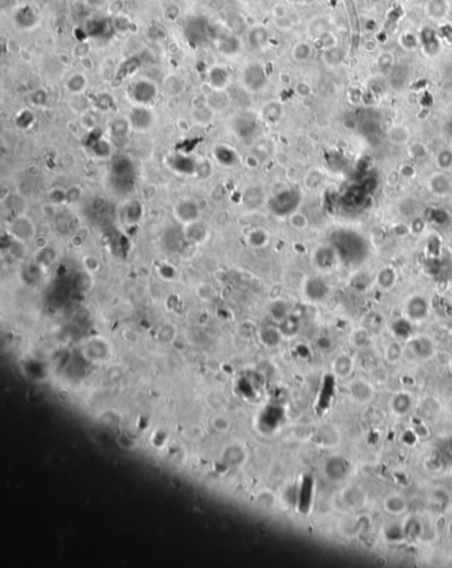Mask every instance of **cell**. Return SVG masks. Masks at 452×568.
<instances>
[{
    "label": "cell",
    "instance_id": "cell-1",
    "mask_svg": "<svg viewBox=\"0 0 452 568\" xmlns=\"http://www.w3.org/2000/svg\"><path fill=\"white\" fill-rule=\"evenodd\" d=\"M136 175V165L128 155H117L110 166V178L113 187L128 192L133 187V179Z\"/></svg>",
    "mask_w": 452,
    "mask_h": 568
},
{
    "label": "cell",
    "instance_id": "cell-2",
    "mask_svg": "<svg viewBox=\"0 0 452 568\" xmlns=\"http://www.w3.org/2000/svg\"><path fill=\"white\" fill-rule=\"evenodd\" d=\"M301 203V192L300 190L289 187L279 191L274 194L269 200H268V207L271 209L273 215L284 218L289 216L291 213L296 212L298 205Z\"/></svg>",
    "mask_w": 452,
    "mask_h": 568
},
{
    "label": "cell",
    "instance_id": "cell-3",
    "mask_svg": "<svg viewBox=\"0 0 452 568\" xmlns=\"http://www.w3.org/2000/svg\"><path fill=\"white\" fill-rule=\"evenodd\" d=\"M243 84L245 89L249 92H261L268 84V76L264 66L259 63L248 64L243 70Z\"/></svg>",
    "mask_w": 452,
    "mask_h": 568
},
{
    "label": "cell",
    "instance_id": "cell-4",
    "mask_svg": "<svg viewBox=\"0 0 452 568\" xmlns=\"http://www.w3.org/2000/svg\"><path fill=\"white\" fill-rule=\"evenodd\" d=\"M418 36H419V49L422 50L424 56L434 59L442 52L443 40L439 32L434 30L433 26H423L418 33Z\"/></svg>",
    "mask_w": 452,
    "mask_h": 568
},
{
    "label": "cell",
    "instance_id": "cell-5",
    "mask_svg": "<svg viewBox=\"0 0 452 568\" xmlns=\"http://www.w3.org/2000/svg\"><path fill=\"white\" fill-rule=\"evenodd\" d=\"M343 7L346 11V19L349 23L350 32V52L358 49L361 45V37H362V24H361L360 16L357 12V7L354 0H343Z\"/></svg>",
    "mask_w": 452,
    "mask_h": 568
},
{
    "label": "cell",
    "instance_id": "cell-6",
    "mask_svg": "<svg viewBox=\"0 0 452 568\" xmlns=\"http://www.w3.org/2000/svg\"><path fill=\"white\" fill-rule=\"evenodd\" d=\"M130 96L137 105L147 106L158 96V88L150 79H138L130 88Z\"/></svg>",
    "mask_w": 452,
    "mask_h": 568
},
{
    "label": "cell",
    "instance_id": "cell-7",
    "mask_svg": "<svg viewBox=\"0 0 452 568\" xmlns=\"http://www.w3.org/2000/svg\"><path fill=\"white\" fill-rule=\"evenodd\" d=\"M185 36L190 44L200 45L210 37V25L202 17H192L185 26Z\"/></svg>",
    "mask_w": 452,
    "mask_h": 568
},
{
    "label": "cell",
    "instance_id": "cell-8",
    "mask_svg": "<svg viewBox=\"0 0 452 568\" xmlns=\"http://www.w3.org/2000/svg\"><path fill=\"white\" fill-rule=\"evenodd\" d=\"M166 165L168 169L183 176L196 175L198 170V162L185 154H172L166 159Z\"/></svg>",
    "mask_w": 452,
    "mask_h": 568
},
{
    "label": "cell",
    "instance_id": "cell-9",
    "mask_svg": "<svg viewBox=\"0 0 452 568\" xmlns=\"http://www.w3.org/2000/svg\"><path fill=\"white\" fill-rule=\"evenodd\" d=\"M174 216L179 223L187 225L199 220L200 208L191 199H182L174 207Z\"/></svg>",
    "mask_w": 452,
    "mask_h": 568
},
{
    "label": "cell",
    "instance_id": "cell-10",
    "mask_svg": "<svg viewBox=\"0 0 452 568\" xmlns=\"http://www.w3.org/2000/svg\"><path fill=\"white\" fill-rule=\"evenodd\" d=\"M128 119H129L132 129L137 130V131H146L154 123V116H153L152 110L147 106L143 105H137L136 107H133L130 110Z\"/></svg>",
    "mask_w": 452,
    "mask_h": 568
},
{
    "label": "cell",
    "instance_id": "cell-11",
    "mask_svg": "<svg viewBox=\"0 0 452 568\" xmlns=\"http://www.w3.org/2000/svg\"><path fill=\"white\" fill-rule=\"evenodd\" d=\"M451 3L448 0H427L424 4V13L427 19L434 23H444L451 12Z\"/></svg>",
    "mask_w": 452,
    "mask_h": 568
},
{
    "label": "cell",
    "instance_id": "cell-12",
    "mask_svg": "<svg viewBox=\"0 0 452 568\" xmlns=\"http://www.w3.org/2000/svg\"><path fill=\"white\" fill-rule=\"evenodd\" d=\"M85 36L96 37V39H105L116 32L113 21L108 19H92L86 21V25L84 28Z\"/></svg>",
    "mask_w": 452,
    "mask_h": 568
},
{
    "label": "cell",
    "instance_id": "cell-13",
    "mask_svg": "<svg viewBox=\"0 0 452 568\" xmlns=\"http://www.w3.org/2000/svg\"><path fill=\"white\" fill-rule=\"evenodd\" d=\"M232 127H234L236 136L245 139L252 137L256 132L258 122H256V118L251 116L249 113H243L232 121Z\"/></svg>",
    "mask_w": 452,
    "mask_h": 568
},
{
    "label": "cell",
    "instance_id": "cell-14",
    "mask_svg": "<svg viewBox=\"0 0 452 568\" xmlns=\"http://www.w3.org/2000/svg\"><path fill=\"white\" fill-rule=\"evenodd\" d=\"M10 233L17 241H27L35 233V225L26 216H19L10 224Z\"/></svg>",
    "mask_w": 452,
    "mask_h": 568
},
{
    "label": "cell",
    "instance_id": "cell-15",
    "mask_svg": "<svg viewBox=\"0 0 452 568\" xmlns=\"http://www.w3.org/2000/svg\"><path fill=\"white\" fill-rule=\"evenodd\" d=\"M427 185H429L430 192H431L433 195L440 196V198H444V196L449 195L452 191L451 179H449L444 172H436V174H434V175L429 179Z\"/></svg>",
    "mask_w": 452,
    "mask_h": 568
},
{
    "label": "cell",
    "instance_id": "cell-16",
    "mask_svg": "<svg viewBox=\"0 0 452 568\" xmlns=\"http://www.w3.org/2000/svg\"><path fill=\"white\" fill-rule=\"evenodd\" d=\"M334 30V24L332 19L328 16H316L310 20L308 24V33L313 40L320 39L325 33Z\"/></svg>",
    "mask_w": 452,
    "mask_h": 568
},
{
    "label": "cell",
    "instance_id": "cell-17",
    "mask_svg": "<svg viewBox=\"0 0 452 568\" xmlns=\"http://www.w3.org/2000/svg\"><path fill=\"white\" fill-rule=\"evenodd\" d=\"M183 233H185L186 241L191 242V244H203L208 238V228L199 220L186 225Z\"/></svg>",
    "mask_w": 452,
    "mask_h": 568
},
{
    "label": "cell",
    "instance_id": "cell-18",
    "mask_svg": "<svg viewBox=\"0 0 452 568\" xmlns=\"http://www.w3.org/2000/svg\"><path fill=\"white\" fill-rule=\"evenodd\" d=\"M13 20H15V24L19 26L20 30H31L37 24L39 16H37V13L35 12L32 7L24 6L16 11Z\"/></svg>",
    "mask_w": 452,
    "mask_h": 568
},
{
    "label": "cell",
    "instance_id": "cell-19",
    "mask_svg": "<svg viewBox=\"0 0 452 568\" xmlns=\"http://www.w3.org/2000/svg\"><path fill=\"white\" fill-rule=\"evenodd\" d=\"M386 137L389 139V142L393 143V145L407 146L410 143V139H411V131L406 125L395 123V125L390 126L389 130L386 131Z\"/></svg>",
    "mask_w": 452,
    "mask_h": 568
},
{
    "label": "cell",
    "instance_id": "cell-20",
    "mask_svg": "<svg viewBox=\"0 0 452 568\" xmlns=\"http://www.w3.org/2000/svg\"><path fill=\"white\" fill-rule=\"evenodd\" d=\"M208 83L214 90H224L230 84V73L220 65L212 66L208 70Z\"/></svg>",
    "mask_w": 452,
    "mask_h": 568
},
{
    "label": "cell",
    "instance_id": "cell-21",
    "mask_svg": "<svg viewBox=\"0 0 452 568\" xmlns=\"http://www.w3.org/2000/svg\"><path fill=\"white\" fill-rule=\"evenodd\" d=\"M406 311L409 318H411V319H423V318L427 317V313H429V302L423 297L416 295L407 302Z\"/></svg>",
    "mask_w": 452,
    "mask_h": 568
},
{
    "label": "cell",
    "instance_id": "cell-22",
    "mask_svg": "<svg viewBox=\"0 0 452 568\" xmlns=\"http://www.w3.org/2000/svg\"><path fill=\"white\" fill-rule=\"evenodd\" d=\"M214 158L223 167H232V166L238 165L239 162V156L236 151L225 145L215 146Z\"/></svg>",
    "mask_w": 452,
    "mask_h": 568
},
{
    "label": "cell",
    "instance_id": "cell-23",
    "mask_svg": "<svg viewBox=\"0 0 452 568\" xmlns=\"http://www.w3.org/2000/svg\"><path fill=\"white\" fill-rule=\"evenodd\" d=\"M241 203L247 209H256L264 203V194L260 187H248L243 192Z\"/></svg>",
    "mask_w": 452,
    "mask_h": 568
},
{
    "label": "cell",
    "instance_id": "cell-24",
    "mask_svg": "<svg viewBox=\"0 0 452 568\" xmlns=\"http://www.w3.org/2000/svg\"><path fill=\"white\" fill-rule=\"evenodd\" d=\"M218 49L224 56H235L240 50V41L238 37L231 35H221L218 40Z\"/></svg>",
    "mask_w": 452,
    "mask_h": 568
},
{
    "label": "cell",
    "instance_id": "cell-25",
    "mask_svg": "<svg viewBox=\"0 0 452 568\" xmlns=\"http://www.w3.org/2000/svg\"><path fill=\"white\" fill-rule=\"evenodd\" d=\"M336 249L332 247H320L314 253V261L321 269L332 268L336 264Z\"/></svg>",
    "mask_w": 452,
    "mask_h": 568
},
{
    "label": "cell",
    "instance_id": "cell-26",
    "mask_svg": "<svg viewBox=\"0 0 452 568\" xmlns=\"http://www.w3.org/2000/svg\"><path fill=\"white\" fill-rule=\"evenodd\" d=\"M283 105L276 101H269L268 103H265L261 107V117L264 119L265 122L268 123H276L279 122L283 117Z\"/></svg>",
    "mask_w": 452,
    "mask_h": 568
},
{
    "label": "cell",
    "instance_id": "cell-27",
    "mask_svg": "<svg viewBox=\"0 0 452 568\" xmlns=\"http://www.w3.org/2000/svg\"><path fill=\"white\" fill-rule=\"evenodd\" d=\"M328 294L327 284L321 278H310L307 284V295L312 300H322Z\"/></svg>",
    "mask_w": 452,
    "mask_h": 568
},
{
    "label": "cell",
    "instance_id": "cell-28",
    "mask_svg": "<svg viewBox=\"0 0 452 568\" xmlns=\"http://www.w3.org/2000/svg\"><path fill=\"white\" fill-rule=\"evenodd\" d=\"M376 68L380 69L381 73L386 74V73H391V70L394 69L395 64V56L393 52L390 50H382L376 55L375 59Z\"/></svg>",
    "mask_w": 452,
    "mask_h": 568
},
{
    "label": "cell",
    "instance_id": "cell-29",
    "mask_svg": "<svg viewBox=\"0 0 452 568\" xmlns=\"http://www.w3.org/2000/svg\"><path fill=\"white\" fill-rule=\"evenodd\" d=\"M398 44L402 49L407 52H414V50L419 49V36L413 31H405L398 37Z\"/></svg>",
    "mask_w": 452,
    "mask_h": 568
},
{
    "label": "cell",
    "instance_id": "cell-30",
    "mask_svg": "<svg viewBox=\"0 0 452 568\" xmlns=\"http://www.w3.org/2000/svg\"><path fill=\"white\" fill-rule=\"evenodd\" d=\"M345 59V50L340 45L330 48V49L322 50V61L328 66L340 65Z\"/></svg>",
    "mask_w": 452,
    "mask_h": 568
},
{
    "label": "cell",
    "instance_id": "cell-31",
    "mask_svg": "<svg viewBox=\"0 0 452 568\" xmlns=\"http://www.w3.org/2000/svg\"><path fill=\"white\" fill-rule=\"evenodd\" d=\"M312 55H313V46L307 41H298L294 44L293 49H292V57L297 63H305L312 57Z\"/></svg>",
    "mask_w": 452,
    "mask_h": 568
},
{
    "label": "cell",
    "instance_id": "cell-32",
    "mask_svg": "<svg viewBox=\"0 0 452 568\" xmlns=\"http://www.w3.org/2000/svg\"><path fill=\"white\" fill-rule=\"evenodd\" d=\"M88 86V78L81 73H74L66 81V89L72 94H80L86 89Z\"/></svg>",
    "mask_w": 452,
    "mask_h": 568
},
{
    "label": "cell",
    "instance_id": "cell-33",
    "mask_svg": "<svg viewBox=\"0 0 452 568\" xmlns=\"http://www.w3.org/2000/svg\"><path fill=\"white\" fill-rule=\"evenodd\" d=\"M269 241V235L268 232L261 228L252 229L247 236V242L251 245L252 248H263L264 245Z\"/></svg>",
    "mask_w": 452,
    "mask_h": 568
},
{
    "label": "cell",
    "instance_id": "cell-34",
    "mask_svg": "<svg viewBox=\"0 0 452 568\" xmlns=\"http://www.w3.org/2000/svg\"><path fill=\"white\" fill-rule=\"evenodd\" d=\"M230 103V97L223 93V90H215L211 96H208L207 105L211 110L225 109Z\"/></svg>",
    "mask_w": 452,
    "mask_h": 568
},
{
    "label": "cell",
    "instance_id": "cell-35",
    "mask_svg": "<svg viewBox=\"0 0 452 568\" xmlns=\"http://www.w3.org/2000/svg\"><path fill=\"white\" fill-rule=\"evenodd\" d=\"M90 150H92L93 155L97 158H109L112 155V145L109 141H106L104 138H97L94 142L90 145Z\"/></svg>",
    "mask_w": 452,
    "mask_h": 568
},
{
    "label": "cell",
    "instance_id": "cell-36",
    "mask_svg": "<svg viewBox=\"0 0 452 568\" xmlns=\"http://www.w3.org/2000/svg\"><path fill=\"white\" fill-rule=\"evenodd\" d=\"M129 129H132V126L129 123L128 118H117L114 119L110 125V134L113 138L121 139L125 138L129 132Z\"/></svg>",
    "mask_w": 452,
    "mask_h": 568
},
{
    "label": "cell",
    "instance_id": "cell-37",
    "mask_svg": "<svg viewBox=\"0 0 452 568\" xmlns=\"http://www.w3.org/2000/svg\"><path fill=\"white\" fill-rule=\"evenodd\" d=\"M248 39H249V43H251V45L254 46V48H261V46H264L265 44L268 43L269 33H268V31L265 30V28H263V26H256V28H254V30L249 32Z\"/></svg>",
    "mask_w": 452,
    "mask_h": 568
},
{
    "label": "cell",
    "instance_id": "cell-38",
    "mask_svg": "<svg viewBox=\"0 0 452 568\" xmlns=\"http://www.w3.org/2000/svg\"><path fill=\"white\" fill-rule=\"evenodd\" d=\"M163 88H165L166 93L170 94V96H178V94H181V93L183 92L185 83H183V79H182L181 77L168 76L167 78L165 79Z\"/></svg>",
    "mask_w": 452,
    "mask_h": 568
},
{
    "label": "cell",
    "instance_id": "cell-39",
    "mask_svg": "<svg viewBox=\"0 0 452 568\" xmlns=\"http://www.w3.org/2000/svg\"><path fill=\"white\" fill-rule=\"evenodd\" d=\"M396 273L393 268H383L376 276V281L383 289H390L395 284Z\"/></svg>",
    "mask_w": 452,
    "mask_h": 568
},
{
    "label": "cell",
    "instance_id": "cell-40",
    "mask_svg": "<svg viewBox=\"0 0 452 568\" xmlns=\"http://www.w3.org/2000/svg\"><path fill=\"white\" fill-rule=\"evenodd\" d=\"M407 152L409 155L416 160H422L427 158L430 154V150L423 142H411L407 145Z\"/></svg>",
    "mask_w": 452,
    "mask_h": 568
},
{
    "label": "cell",
    "instance_id": "cell-41",
    "mask_svg": "<svg viewBox=\"0 0 452 568\" xmlns=\"http://www.w3.org/2000/svg\"><path fill=\"white\" fill-rule=\"evenodd\" d=\"M288 223L296 231H305L309 225V219L303 212L296 211L288 216Z\"/></svg>",
    "mask_w": 452,
    "mask_h": 568
},
{
    "label": "cell",
    "instance_id": "cell-42",
    "mask_svg": "<svg viewBox=\"0 0 452 568\" xmlns=\"http://www.w3.org/2000/svg\"><path fill=\"white\" fill-rule=\"evenodd\" d=\"M143 215V208L142 204L138 202H132L126 205L125 209V218L126 222L129 223H138L141 220Z\"/></svg>",
    "mask_w": 452,
    "mask_h": 568
},
{
    "label": "cell",
    "instance_id": "cell-43",
    "mask_svg": "<svg viewBox=\"0 0 452 568\" xmlns=\"http://www.w3.org/2000/svg\"><path fill=\"white\" fill-rule=\"evenodd\" d=\"M435 163L438 166V169L442 171H447L452 167V150L451 149H442L439 150V152L435 156Z\"/></svg>",
    "mask_w": 452,
    "mask_h": 568
},
{
    "label": "cell",
    "instance_id": "cell-44",
    "mask_svg": "<svg viewBox=\"0 0 452 568\" xmlns=\"http://www.w3.org/2000/svg\"><path fill=\"white\" fill-rule=\"evenodd\" d=\"M413 350L419 357H427L433 353V344L427 338H418L413 342Z\"/></svg>",
    "mask_w": 452,
    "mask_h": 568
},
{
    "label": "cell",
    "instance_id": "cell-45",
    "mask_svg": "<svg viewBox=\"0 0 452 568\" xmlns=\"http://www.w3.org/2000/svg\"><path fill=\"white\" fill-rule=\"evenodd\" d=\"M139 68V60L137 57H130L129 60H126L125 63L121 65L118 70V76L121 78H125L126 76H130L132 73L136 72Z\"/></svg>",
    "mask_w": 452,
    "mask_h": 568
},
{
    "label": "cell",
    "instance_id": "cell-46",
    "mask_svg": "<svg viewBox=\"0 0 452 568\" xmlns=\"http://www.w3.org/2000/svg\"><path fill=\"white\" fill-rule=\"evenodd\" d=\"M33 122H35V116L31 112H28V110H24V112L20 113L16 118V125L19 127H21V129H30L31 126L33 125Z\"/></svg>",
    "mask_w": 452,
    "mask_h": 568
},
{
    "label": "cell",
    "instance_id": "cell-47",
    "mask_svg": "<svg viewBox=\"0 0 452 568\" xmlns=\"http://www.w3.org/2000/svg\"><path fill=\"white\" fill-rule=\"evenodd\" d=\"M55 258H56V253H55V249H52V248L40 249L39 253H37V256H36L37 262H39V264H41V265L51 264V262H52Z\"/></svg>",
    "mask_w": 452,
    "mask_h": 568
},
{
    "label": "cell",
    "instance_id": "cell-48",
    "mask_svg": "<svg viewBox=\"0 0 452 568\" xmlns=\"http://www.w3.org/2000/svg\"><path fill=\"white\" fill-rule=\"evenodd\" d=\"M409 225L413 235H422L423 231L426 229V222H424L422 218H419V216H414V218H411Z\"/></svg>",
    "mask_w": 452,
    "mask_h": 568
},
{
    "label": "cell",
    "instance_id": "cell-49",
    "mask_svg": "<svg viewBox=\"0 0 452 568\" xmlns=\"http://www.w3.org/2000/svg\"><path fill=\"white\" fill-rule=\"evenodd\" d=\"M113 25H114L116 32L125 33L129 31L130 20L126 16H123V15H118V16H116L114 17V20H113Z\"/></svg>",
    "mask_w": 452,
    "mask_h": 568
},
{
    "label": "cell",
    "instance_id": "cell-50",
    "mask_svg": "<svg viewBox=\"0 0 452 568\" xmlns=\"http://www.w3.org/2000/svg\"><path fill=\"white\" fill-rule=\"evenodd\" d=\"M294 92L301 98H308V97L312 96L313 89H312L310 84H308L307 81H300V83H297L296 86H294Z\"/></svg>",
    "mask_w": 452,
    "mask_h": 568
},
{
    "label": "cell",
    "instance_id": "cell-51",
    "mask_svg": "<svg viewBox=\"0 0 452 568\" xmlns=\"http://www.w3.org/2000/svg\"><path fill=\"white\" fill-rule=\"evenodd\" d=\"M391 231H393L394 236L398 238H405L411 233L410 225L406 224V223H396V224L393 225Z\"/></svg>",
    "mask_w": 452,
    "mask_h": 568
},
{
    "label": "cell",
    "instance_id": "cell-52",
    "mask_svg": "<svg viewBox=\"0 0 452 568\" xmlns=\"http://www.w3.org/2000/svg\"><path fill=\"white\" fill-rule=\"evenodd\" d=\"M439 35L442 37L443 43H447L449 45H452V23H442L439 28Z\"/></svg>",
    "mask_w": 452,
    "mask_h": 568
},
{
    "label": "cell",
    "instance_id": "cell-53",
    "mask_svg": "<svg viewBox=\"0 0 452 568\" xmlns=\"http://www.w3.org/2000/svg\"><path fill=\"white\" fill-rule=\"evenodd\" d=\"M31 101H32L33 105L43 106L48 101V94L44 89H37L31 94Z\"/></svg>",
    "mask_w": 452,
    "mask_h": 568
},
{
    "label": "cell",
    "instance_id": "cell-54",
    "mask_svg": "<svg viewBox=\"0 0 452 568\" xmlns=\"http://www.w3.org/2000/svg\"><path fill=\"white\" fill-rule=\"evenodd\" d=\"M49 202L52 203V204H63V203L66 202V191H64V190H59V188H55L52 190V191L49 192Z\"/></svg>",
    "mask_w": 452,
    "mask_h": 568
},
{
    "label": "cell",
    "instance_id": "cell-55",
    "mask_svg": "<svg viewBox=\"0 0 452 568\" xmlns=\"http://www.w3.org/2000/svg\"><path fill=\"white\" fill-rule=\"evenodd\" d=\"M400 354H402V347H400L399 343L389 344V347H387V350H386V358H387V359L391 360V362H394V360L399 359Z\"/></svg>",
    "mask_w": 452,
    "mask_h": 568
},
{
    "label": "cell",
    "instance_id": "cell-56",
    "mask_svg": "<svg viewBox=\"0 0 452 568\" xmlns=\"http://www.w3.org/2000/svg\"><path fill=\"white\" fill-rule=\"evenodd\" d=\"M211 425L219 432H225L230 428V421L223 416H216L214 420H211Z\"/></svg>",
    "mask_w": 452,
    "mask_h": 568
},
{
    "label": "cell",
    "instance_id": "cell-57",
    "mask_svg": "<svg viewBox=\"0 0 452 568\" xmlns=\"http://www.w3.org/2000/svg\"><path fill=\"white\" fill-rule=\"evenodd\" d=\"M378 44H380L378 40L370 37V39H366V41L363 43V49L366 50L367 53H375L376 49H378Z\"/></svg>",
    "mask_w": 452,
    "mask_h": 568
},
{
    "label": "cell",
    "instance_id": "cell-58",
    "mask_svg": "<svg viewBox=\"0 0 452 568\" xmlns=\"http://www.w3.org/2000/svg\"><path fill=\"white\" fill-rule=\"evenodd\" d=\"M84 266L86 268V271L89 272H93L96 271L97 268H98V260H97L96 257H86L84 258Z\"/></svg>",
    "mask_w": 452,
    "mask_h": 568
},
{
    "label": "cell",
    "instance_id": "cell-59",
    "mask_svg": "<svg viewBox=\"0 0 452 568\" xmlns=\"http://www.w3.org/2000/svg\"><path fill=\"white\" fill-rule=\"evenodd\" d=\"M400 175L405 176V178H414V176L416 175V170L414 169L413 166H409V165H403L402 167H400Z\"/></svg>",
    "mask_w": 452,
    "mask_h": 568
},
{
    "label": "cell",
    "instance_id": "cell-60",
    "mask_svg": "<svg viewBox=\"0 0 452 568\" xmlns=\"http://www.w3.org/2000/svg\"><path fill=\"white\" fill-rule=\"evenodd\" d=\"M353 338H354V343L360 344V340H361V339H362L363 342L366 343V342H367V338H369V337H367V333H366V331H365V330H358L356 334H354V337H353Z\"/></svg>",
    "mask_w": 452,
    "mask_h": 568
},
{
    "label": "cell",
    "instance_id": "cell-61",
    "mask_svg": "<svg viewBox=\"0 0 452 568\" xmlns=\"http://www.w3.org/2000/svg\"><path fill=\"white\" fill-rule=\"evenodd\" d=\"M273 13L274 16L279 17V19H284V17L287 16V10H285L284 6H276L274 7Z\"/></svg>",
    "mask_w": 452,
    "mask_h": 568
},
{
    "label": "cell",
    "instance_id": "cell-62",
    "mask_svg": "<svg viewBox=\"0 0 452 568\" xmlns=\"http://www.w3.org/2000/svg\"><path fill=\"white\" fill-rule=\"evenodd\" d=\"M245 165L249 167V169H256L259 166V162L258 159L255 158V156H248L247 159H245Z\"/></svg>",
    "mask_w": 452,
    "mask_h": 568
},
{
    "label": "cell",
    "instance_id": "cell-63",
    "mask_svg": "<svg viewBox=\"0 0 452 568\" xmlns=\"http://www.w3.org/2000/svg\"><path fill=\"white\" fill-rule=\"evenodd\" d=\"M289 2H291V3H300V4L307 3L308 4V3H313L314 0H289Z\"/></svg>",
    "mask_w": 452,
    "mask_h": 568
},
{
    "label": "cell",
    "instance_id": "cell-64",
    "mask_svg": "<svg viewBox=\"0 0 452 568\" xmlns=\"http://www.w3.org/2000/svg\"><path fill=\"white\" fill-rule=\"evenodd\" d=\"M447 130H448L449 136H452V117H451V118H449L448 123H447Z\"/></svg>",
    "mask_w": 452,
    "mask_h": 568
}]
</instances>
